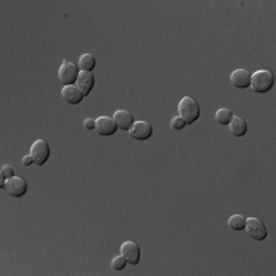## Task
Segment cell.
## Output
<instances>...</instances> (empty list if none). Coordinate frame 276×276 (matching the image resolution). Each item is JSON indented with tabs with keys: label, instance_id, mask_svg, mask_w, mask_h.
Returning a JSON list of instances; mask_svg holds the SVG:
<instances>
[{
	"label": "cell",
	"instance_id": "1",
	"mask_svg": "<svg viewBox=\"0 0 276 276\" xmlns=\"http://www.w3.org/2000/svg\"><path fill=\"white\" fill-rule=\"evenodd\" d=\"M201 115V109L199 105L190 98V97H183L178 103V117L186 123V124H192L195 123Z\"/></svg>",
	"mask_w": 276,
	"mask_h": 276
},
{
	"label": "cell",
	"instance_id": "2",
	"mask_svg": "<svg viewBox=\"0 0 276 276\" xmlns=\"http://www.w3.org/2000/svg\"><path fill=\"white\" fill-rule=\"evenodd\" d=\"M273 85H274V77L270 71L261 69L256 71L253 76H250V88L258 94H264L270 91Z\"/></svg>",
	"mask_w": 276,
	"mask_h": 276
},
{
	"label": "cell",
	"instance_id": "3",
	"mask_svg": "<svg viewBox=\"0 0 276 276\" xmlns=\"http://www.w3.org/2000/svg\"><path fill=\"white\" fill-rule=\"evenodd\" d=\"M79 65L69 62V60H65L59 69V79L60 82L65 85V86H69V85H76L77 79H79Z\"/></svg>",
	"mask_w": 276,
	"mask_h": 276
},
{
	"label": "cell",
	"instance_id": "4",
	"mask_svg": "<svg viewBox=\"0 0 276 276\" xmlns=\"http://www.w3.org/2000/svg\"><path fill=\"white\" fill-rule=\"evenodd\" d=\"M34 160V164L37 166H43L48 158H49V144L45 140H37L33 143L31 146V154H30Z\"/></svg>",
	"mask_w": 276,
	"mask_h": 276
},
{
	"label": "cell",
	"instance_id": "5",
	"mask_svg": "<svg viewBox=\"0 0 276 276\" xmlns=\"http://www.w3.org/2000/svg\"><path fill=\"white\" fill-rule=\"evenodd\" d=\"M247 235L255 239V241H264L267 238V229L264 225V222L258 218H248L245 221V229Z\"/></svg>",
	"mask_w": 276,
	"mask_h": 276
},
{
	"label": "cell",
	"instance_id": "6",
	"mask_svg": "<svg viewBox=\"0 0 276 276\" xmlns=\"http://www.w3.org/2000/svg\"><path fill=\"white\" fill-rule=\"evenodd\" d=\"M4 189H5L11 196L20 198V196H23V195L28 192V183H27L23 178H20V177H14V178H11V180H7Z\"/></svg>",
	"mask_w": 276,
	"mask_h": 276
},
{
	"label": "cell",
	"instance_id": "7",
	"mask_svg": "<svg viewBox=\"0 0 276 276\" xmlns=\"http://www.w3.org/2000/svg\"><path fill=\"white\" fill-rule=\"evenodd\" d=\"M129 134L134 140H138V141H144L147 138L152 137L154 134V128L150 126V123L147 121H137L134 123V126L129 129Z\"/></svg>",
	"mask_w": 276,
	"mask_h": 276
},
{
	"label": "cell",
	"instance_id": "8",
	"mask_svg": "<svg viewBox=\"0 0 276 276\" xmlns=\"http://www.w3.org/2000/svg\"><path fill=\"white\" fill-rule=\"evenodd\" d=\"M120 250H121V255L124 256V259L128 261V264L137 265L140 262V247H138L137 242L126 241V242L121 244Z\"/></svg>",
	"mask_w": 276,
	"mask_h": 276
},
{
	"label": "cell",
	"instance_id": "9",
	"mask_svg": "<svg viewBox=\"0 0 276 276\" xmlns=\"http://www.w3.org/2000/svg\"><path fill=\"white\" fill-rule=\"evenodd\" d=\"M117 124L111 117H100L95 120V131L102 137H111L117 132Z\"/></svg>",
	"mask_w": 276,
	"mask_h": 276
},
{
	"label": "cell",
	"instance_id": "10",
	"mask_svg": "<svg viewBox=\"0 0 276 276\" xmlns=\"http://www.w3.org/2000/svg\"><path fill=\"white\" fill-rule=\"evenodd\" d=\"M94 83H95V79L92 76V72H86V71H82L79 74V79L76 82V86L80 89V92L83 94V97L89 95L92 88H94Z\"/></svg>",
	"mask_w": 276,
	"mask_h": 276
},
{
	"label": "cell",
	"instance_id": "11",
	"mask_svg": "<svg viewBox=\"0 0 276 276\" xmlns=\"http://www.w3.org/2000/svg\"><path fill=\"white\" fill-rule=\"evenodd\" d=\"M230 83L236 89H247L250 86V74L245 69H236L230 74Z\"/></svg>",
	"mask_w": 276,
	"mask_h": 276
},
{
	"label": "cell",
	"instance_id": "12",
	"mask_svg": "<svg viewBox=\"0 0 276 276\" xmlns=\"http://www.w3.org/2000/svg\"><path fill=\"white\" fill-rule=\"evenodd\" d=\"M62 97L68 105H79L83 100V94L80 92V89L76 85L65 86L62 91Z\"/></svg>",
	"mask_w": 276,
	"mask_h": 276
},
{
	"label": "cell",
	"instance_id": "13",
	"mask_svg": "<svg viewBox=\"0 0 276 276\" xmlns=\"http://www.w3.org/2000/svg\"><path fill=\"white\" fill-rule=\"evenodd\" d=\"M112 118H114L117 128L121 129V131H129L134 126V123H135L132 114H129L128 111H117Z\"/></svg>",
	"mask_w": 276,
	"mask_h": 276
},
{
	"label": "cell",
	"instance_id": "14",
	"mask_svg": "<svg viewBox=\"0 0 276 276\" xmlns=\"http://www.w3.org/2000/svg\"><path fill=\"white\" fill-rule=\"evenodd\" d=\"M229 129L235 137H244L247 134V123H245L244 118L233 115L230 123H229Z\"/></svg>",
	"mask_w": 276,
	"mask_h": 276
},
{
	"label": "cell",
	"instance_id": "15",
	"mask_svg": "<svg viewBox=\"0 0 276 276\" xmlns=\"http://www.w3.org/2000/svg\"><path fill=\"white\" fill-rule=\"evenodd\" d=\"M94 68H95V57L92 54H83L79 60V69L86 71V72H92Z\"/></svg>",
	"mask_w": 276,
	"mask_h": 276
},
{
	"label": "cell",
	"instance_id": "16",
	"mask_svg": "<svg viewBox=\"0 0 276 276\" xmlns=\"http://www.w3.org/2000/svg\"><path fill=\"white\" fill-rule=\"evenodd\" d=\"M232 117H233V114H232V111L227 109V108H221V109H218L216 114H215L216 123H219V124H222V126H229Z\"/></svg>",
	"mask_w": 276,
	"mask_h": 276
},
{
	"label": "cell",
	"instance_id": "17",
	"mask_svg": "<svg viewBox=\"0 0 276 276\" xmlns=\"http://www.w3.org/2000/svg\"><path fill=\"white\" fill-rule=\"evenodd\" d=\"M245 218L242 216V215H232L230 218H229V227L232 229V230H236V232H239V230H244L245 229Z\"/></svg>",
	"mask_w": 276,
	"mask_h": 276
},
{
	"label": "cell",
	"instance_id": "18",
	"mask_svg": "<svg viewBox=\"0 0 276 276\" xmlns=\"http://www.w3.org/2000/svg\"><path fill=\"white\" fill-rule=\"evenodd\" d=\"M126 264H128V261L124 259L123 255L115 256V258L112 259V268H114V270H123V268L126 267Z\"/></svg>",
	"mask_w": 276,
	"mask_h": 276
},
{
	"label": "cell",
	"instance_id": "19",
	"mask_svg": "<svg viewBox=\"0 0 276 276\" xmlns=\"http://www.w3.org/2000/svg\"><path fill=\"white\" fill-rule=\"evenodd\" d=\"M184 126H186V123H184L180 117H175V118L170 121V128H172V129H175V131H181Z\"/></svg>",
	"mask_w": 276,
	"mask_h": 276
},
{
	"label": "cell",
	"instance_id": "20",
	"mask_svg": "<svg viewBox=\"0 0 276 276\" xmlns=\"http://www.w3.org/2000/svg\"><path fill=\"white\" fill-rule=\"evenodd\" d=\"M0 172H2V173L7 177V180H11V178H14V177H16V172H14V169H13L11 166H4V167H2V170H0Z\"/></svg>",
	"mask_w": 276,
	"mask_h": 276
},
{
	"label": "cell",
	"instance_id": "21",
	"mask_svg": "<svg viewBox=\"0 0 276 276\" xmlns=\"http://www.w3.org/2000/svg\"><path fill=\"white\" fill-rule=\"evenodd\" d=\"M83 126H85V129H88V131L95 129V120H92V118H86V120H85V123H83Z\"/></svg>",
	"mask_w": 276,
	"mask_h": 276
},
{
	"label": "cell",
	"instance_id": "22",
	"mask_svg": "<svg viewBox=\"0 0 276 276\" xmlns=\"http://www.w3.org/2000/svg\"><path fill=\"white\" fill-rule=\"evenodd\" d=\"M22 163H23V166H31V164H34V160L31 155H27V157H23Z\"/></svg>",
	"mask_w": 276,
	"mask_h": 276
},
{
	"label": "cell",
	"instance_id": "23",
	"mask_svg": "<svg viewBox=\"0 0 276 276\" xmlns=\"http://www.w3.org/2000/svg\"><path fill=\"white\" fill-rule=\"evenodd\" d=\"M5 183H7V177L2 172H0V189L5 187Z\"/></svg>",
	"mask_w": 276,
	"mask_h": 276
}]
</instances>
